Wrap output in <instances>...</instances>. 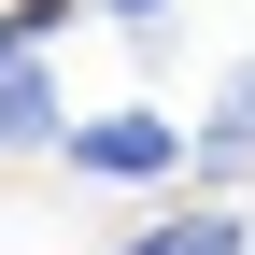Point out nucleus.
Returning <instances> with one entry per match:
<instances>
[{
    "label": "nucleus",
    "mask_w": 255,
    "mask_h": 255,
    "mask_svg": "<svg viewBox=\"0 0 255 255\" xmlns=\"http://www.w3.org/2000/svg\"><path fill=\"white\" fill-rule=\"evenodd\" d=\"M71 14H100V0H0V57H14V43H57Z\"/></svg>",
    "instance_id": "5"
},
{
    "label": "nucleus",
    "mask_w": 255,
    "mask_h": 255,
    "mask_svg": "<svg viewBox=\"0 0 255 255\" xmlns=\"http://www.w3.org/2000/svg\"><path fill=\"white\" fill-rule=\"evenodd\" d=\"M184 170H199V184H241V170H255V43L227 57V85H213V114H199V142H184Z\"/></svg>",
    "instance_id": "2"
},
{
    "label": "nucleus",
    "mask_w": 255,
    "mask_h": 255,
    "mask_svg": "<svg viewBox=\"0 0 255 255\" xmlns=\"http://www.w3.org/2000/svg\"><path fill=\"white\" fill-rule=\"evenodd\" d=\"M57 128H71V100H57L43 43H14L0 57V156H57Z\"/></svg>",
    "instance_id": "3"
},
{
    "label": "nucleus",
    "mask_w": 255,
    "mask_h": 255,
    "mask_svg": "<svg viewBox=\"0 0 255 255\" xmlns=\"http://www.w3.org/2000/svg\"><path fill=\"white\" fill-rule=\"evenodd\" d=\"M100 14H114V28H156V14H184V0H100Z\"/></svg>",
    "instance_id": "6"
},
{
    "label": "nucleus",
    "mask_w": 255,
    "mask_h": 255,
    "mask_svg": "<svg viewBox=\"0 0 255 255\" xmlns=\"http://www.w3.org/2000/svg\"><path fill=\"white\" fill-rule=\"evenodd\" d=\"M114 255H255V213H227V199H199V213H156V227H128Z\"/></svg>",
    "instance_id": "4"
},
{
    "label": "nucleus",
    "mask_w": 255,
    "mask_h": 255,
    "mask_svg": "<svg viewBox=\"0 0 255 255\" xmlns=\"http://www.w3.org/2000/svg\"><path fill=\"white\" fill-rule=\"evenodd\" d=\"M184 142H199V128L156 114V100H128V114H71V128H57V156H71L85 184H170Z\"/></svg>",
    "instance_id": "1"
}]
</instances>
